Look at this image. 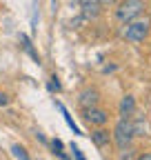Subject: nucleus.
<instances>
[{
	"label": "nucleus",
	"instance_id": "1",
	"mask_svg": "<svg viewBox=\"0 0 151 160\" xmlns=\"http://www.w3.org/2000/svg\"><path fill=\"white\" fill-rule=\"evenodd\" d=\"M122 40H127V42H142V40L149 36L151 31V20L147 16H138L134 20H129V22H122Z\"/></svg>",
	"mask_w": 151,
	"mask_h": 160
},
{
	"label": "nucleus",
	"instance_id": "2",
	"mask_svg": "<svg viewBox=\"0 0 151 160\" xmlns=\"http://www.w3.org/2000/svg\"><path fill=\"white\" fill-rule=\"evenodd\" d=\"M113 140H116V147L120 149V151H124V149H129L131 147V142H134V136H136V129H134V122L124 116V118H120L118 122H116V127H113Z\"/></svg>",
	"mask_w": 151,
	"mask_h": 160
},
{
	"label": "nucleus",
	"instance_id": "3",
	"mask_svg": "<svg viewBox=\"0 0 151 160\" xmlns=\"http://www.w3.org/2000/svg\"><path fill=\"white\" fill-rule=\"evenodd\" d=\"M147 9L144 0H122V2L116 7V20L118 22H129L138 16H142Z\"/></svg>",
	"mask_w": 151,
	"mask_h": 160
},
{
	"label": "nucleus",
	"instance_id": "4",
	"mask_svg": "<svg viewBox=\"0 0 151 160\" xmlns=\"http://www.w3.org/2000/svg\"><path fill=\"white\" fill-rule=\"evenodd\" d=\"M82 118L87 120L89 125H96V127H105L107 125V120H109V113L105 109H100L98 105L96 107H87L82 109Z\"/></svg>",
	"mask_w": 151,
	"mask_h": 160
},
{
	"label": "nucleus",
	"instance_id": "5",
	"mask_svg": "<svg viewBox=\"0 0 151 160\" xmlns=\"http://www.w3.org/2000/svg\"><path fill=\"white\" fill-rule=\"evenodd\" d=\"M98 102H100V93H98L96 89H91V87L82 89L80 96H78V105H80L82 109H87V107H96Z\"/></svg>",
	"mask_w": 151,
	"mask_h": 160
},
{
	"label": "nucleus",
	"instance_id": "6",
	"mask_svg": "<svg viewBox=\"0 0 151 160\" xmlns=\"http://www.w3.org/2000/svg\"><path fill=\"white\" fill-rule=\"evenodd\" d=\"M91 142L96 145L98 149H105V147H109V142H111V133L100 127V129H96V131L91 133Z\"/></svg>",
	"mask_w": 151,
	"mask_h": 160
},
{
	"label": "nucleus",
	"instance_id": "7",
	"mask_svg": "<svg viewBox=\"0 0 151 160\" xmlns=\"http://www.w3.org/2000/svg\"><path fill=\"white\" fill-rule=\"evenodd\" d=\"M80 7H82V13L87 18H98L100 16V0H80Z\"/></svg>",
	"mask_w": 151,
	"mask_h": 160
},
{
	"label": "nucleus",
	"instance_id": "8",
	"mask_svg": "<svg viewBox=\"0 0 151 160\" xmlns=\"http://www.w3.org/2000/svg\"><path fill=\"white\" fill-rule=\"evenodd\" d=\"M134 111H136V100H134V96H124L122 102H120V113H122V116H131Z\"/></svg>",
	"mask_w": 151,
	"mask_h": 160
},
{
	"label": "nucleus",
	"instance_id": "9",
	"mask_svg": "<svg viewBox=\"0 0 151 160\" xmlns=\"http://www.w3.org/2000/svg\"><path fill=\"white\" fill-rule=\"evenodd\" d=\"M11 156H13V158H22V160H27V158H29V153H27L20 145H13V147H11Z\"/></svg>",
	"mask_w": 151,
	"mask_h": 160
},
{
	"label": "nucleus",
	"instance_id": "10",
	"mask_svg": "<svg viewBox=\"0 0 151 160\" xmlns=\"http://www.w3.org/2000/svg\"><path fill=\"white\" fill-rule=\"evenodd\" d=\"M53 149H62V142H60V140H53Z\"/></svg>",
	"mask_w": 151,
	"mask_h": 160
},
{
	"label": "nucleus",
	"instance_id": "11",
	"mask_svg": "<svg viewBox=\"0 0 151 160\" xmlns=\"http://www.w3.org/2000/svg\"><path fill=\"white\" fill-rule=\"evenodd\" d=\"M0 105H7V98H5L2 93H0Z\"/></svg>",
	"mask_w": 151,
	"mask_h": 160
},
{
	"label": "nucleus",
	"instance_id": "12",
	"mask_svg": "<svg viewBox=\"0 0 151 160\" xmlns=\"http://www.w3.org/2000/svg\"><path fill=\"white\" fill-rule=\"evenodd\" d=\"M113 0H100V5H111Z\"/></svg>",
	"mask_w": 151,
	"mask_h": 160
}]
</instances>
